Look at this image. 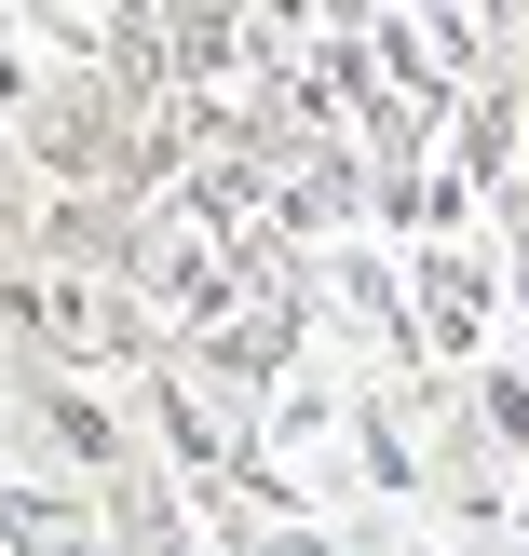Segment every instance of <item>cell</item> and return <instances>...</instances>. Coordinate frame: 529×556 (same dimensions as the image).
Returning a JSON list of instances; mask_svg holds the SVG:
<instances>
[{
	"label": "cell",
	"instance_id": "7",
	"mask_svg": "<svg viewBox=\"0 0 529 556\" xmlns=\"http://www.w3.org/2000/svg\"><path fill=\"white\" fill-rule=\"evenodd\" d=\"M340 462H353V503L367 516H434V448L407 434V394H353Z\"/></svg>",
	"mask_w": 529,
	"mask_h": 556
},
{
	"label": "cell",
	"instance_id": "10",
	"mask_svg": "<svg viewBox=\"0 0 529 556\" xmlns=\"http://www.w3.org/2000/svg\"><path fill=\"white\" fill-rule=\"evenodd\" d=\"M462 407H476V434H489L503 462H529V340H503V353H489V367L462 380Z\"/></svg>",
	"mask_w": 529,
	"mask_h": 556
},
{
	"label": "cell",
	"instance_id": "3",
	"mask_svg": "<svg viewBox=\"0 0 529 556\" xmlns=\"http://www.w3.org/2000/svg\"><path fill=\"white\" fill-rule=\"evenodd\" d=\"M27 434H41V462H54L68 489H123V462H136L123 394H109V380H54V367H27Z\"/></svg>",
	"mask_w": 529,
	"mask_h": 556
},
{
	"label": "cell",
	"instance_id": "17",
	"mask_svg": "<svg viewBox=\"0 0 529 556\" xmlns=\"http://www.w3.org/2000/svg\"><path fill=\"white\" fill-rule=\"evenodd\" d=\"M0 177H14V163H0Z\"/></svg>",
	"mask_w": 529,
	"mask_h": 556
},
{
	"label": "cell",
	"instance_id": "8",
	"mask_svg": "<svg viewBox=\"0 0 529 556\" xmlns=\"http://www.w3.org/2000/svg\"><path fill=\"white\" fill-rule=\"evenodd\" d=\"M340 434H353V380L299 367L286 394H272L259 421H244V448H259V462H286V476H299V462H340Z\"/></svg>",
	"mask_w": 529,
	"mask_h": 556
},
{
	"label": "cell",
	"instance_id": "15",
	"mask_svg": "<svg viewBox=\"0 0 529 556\" xmlns=\"http://www.w3.org/2000/svg\"><path fill=\"white\" fill-rule=\"evenodd\" d=\"M503 41H516V68H529V14H503Z\"/></svg>",
	"mask_w": 529,
	"mask_h": 556
},
{
	"label": "cell",
	"instance_id": "16",
	"mask_svg": "<svg viewBox=\"0 0 529 556\" xmlns=\"http://www.w3.org/2000/svg\"><path fill=\"white\" fill-rule=\"evenodd\" d=\"M516 543H529V503H516Z\"/></svg>",
	"mask_w": 529,
	"mask_h": 556
},
{
	"label": "cell",
	"instance_id": "12",
	"mask_svg": "<svg viewBox=\"0 0 529 556\" xmlns=\"http://www.w3.org/2000/svg\"><path fill=\"white\" fill-rule=\"evenodd\" d=\"M190 543H204V530H190V489H177V476L123 503V556H190Z\"/></svg>",
	"mask_w": 529,
	"mask_h": 556
},
{
	"label": "cell",
	"instance_id": "4",
	"mask_svg": "<svg viewBox=\"0 0 529 556\" xmlns=\"http://www.w3.org/2000/svg\"><path fill=\"white\" fill-rule=\"evenodd\" d=\"M299 299H313L326 340H380V353H394V326H407V258L367 244V231H340L326 258H299Z\"/></svg>",
	"mask_w": 529,
	"mask_h": 556
},
{
	"label": "cell",
	"instance_id": "13",
	"mask_svg": "<svg viewBox=\"0 0 529 556\" xmlns=\"http://www.w3.org/2000/svg\"><path fill=\"white\" fill-rule=\"evenodd\" d=\"M27 556H123V530H109V503H96L81 530H54V543H27Z\"/></svg>",
	"mask_w": 529,
	"mask_h": 556
},
{
	"label": "cell",
	"instance_id": "14",
	"mask_svg": "<svg viewBox=\"0 0 529 556\" xmlns=\"http://www.w3.org/2000/svg\"><path fill=\"white\" fill-rule=\"evenodd\" d=\"M394 556H462V543H449V530H407V543H394Z\"/></svg>",
	"mask_w": 529,
	"mask_h": 556
},
{
	"label": "cell",
	"instance_id": "2",
	"mask_svg": "<svg viewBox=\"0 0 529 556\" xmlns=\"http://www.w3.org/2000/svg\"><path fill=\"white\" fill-rule=\"evenodd\" d=\"M489 353H503V258H476V244H434V258H407V326H394V367H462L476 380Z\"/></svg>",
	"mask_w": 529,
	"mask_h": 556
},
{
	"label": "cell",
	"instance_id": "5",
	"mask_svg": "<svg viewBox=\"0 0 529 556\" xmlns=\"http://www.w3.org/2000/svg\"><path fill=\"white\" fill-rule=\"evenodd\" d=\"M177 367L204 380V394L231 380V394H259V407H272V394L299 380V367H313V299H259V313H231L217 340H190Z\"/></svg>",
	"mask_w": 529,
	"mask_h": 556
},
{
	"label": "cell",
	"instance_id": "11",
	"mask_svg": "<svg viewBox=\"0 0 529 556\" xmlns=\"http://www.w3.org/2000/svg\"><path fill=\"white\" fill-rule=\"evenodd\" d=\"M163 54H177V96H217V81L244 68V27H231V14H177Z\"/></svg>",
	"mask_w": 529,
	"mask_h": 556
},
{
	"label": "cell",
	"instance_id": "9",
	"mask_svg": "<svg viewBox=\"0 0 529 556\" xmlns=\"http://www.w3.org/2000/svg\"><path fill=\"white\" fill-rule=\"evenodd\" d=\"M14 136H27V163H41V177H96V163H109V109H96V81H54Z\"/></svg>",
	"mask_w": 529,
	"mask_h": 556
},
{
	"label": "cell",
	"instance_id": "6",
	"mask_svg": "<svg viewBox=\"0 0 529 556\" xmlns=\"http://www.w3.org/2000/svg\"><path fill=\"white\" fill-rule=\"evenodd\" d=\"M123 421H150V448H163V476H177V489H217V476L244 462V421H217V407H204V380H190L177 353H163V367L123 394Z\"/></svg>",
	"mask_w": 529,
	"mask_h": 556
},
{
	"label": "cell",
	"instance_id": "1",
	"mask_svg": "<svg viewBox=\"0 0 529 556\" xmlns=\"http://www.w3.org/2000/svg\"><path fill=\"white\" fill-rule=\"evenodd\" d=\"M0 326H14L27 367H54V380H123V367L150 380L163 353H177L136 299H109L96 271H54V258H14V271H0Z\"/></svg>",
	"mask_w": 529,
	"mask_h": 556
}]
</instances>
